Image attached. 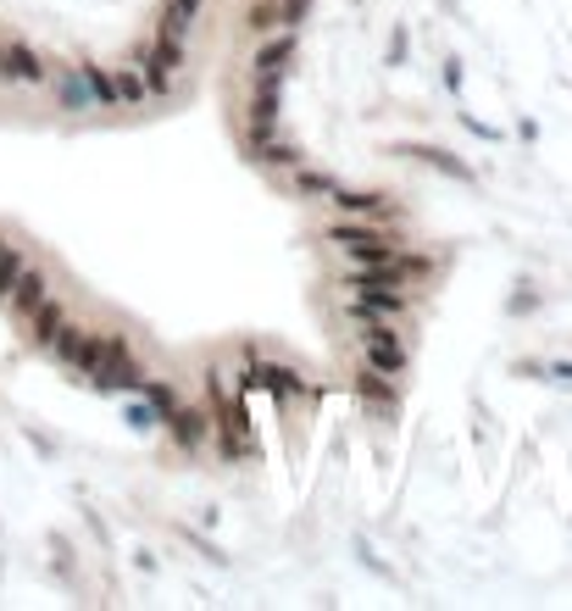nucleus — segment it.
I'll return each mask as SVG.
<instances>
[{"label":"nucleus","mask_w":572,"mask_h":611,"mask_svg":"<svg viewBox=\"0 0 572 611\" xmlns=\"http://www.w3.org/2000/svg\"><path fill=\"white\" fill-rule=\"evenodd\" d=\"M17 272H23L17 251H12V245H0V290H12V284H17Z\"/></svg>","instance_id":"2"},{"label":"nucleus","mask_w":572,"mask_h":611,"mask_svg":"<svg viewBox=\"0 0 572 611\" xmlns=\"http://www.w3.org/2000/svg\"><path fill=\"white\" fill-rule=\"evenodd\" d=\"M0 73H7V78H23V84H34L45 67H39V56H28V51H7V56H0Z\"/></svg>","instance_id":"1"}]
</instances>
